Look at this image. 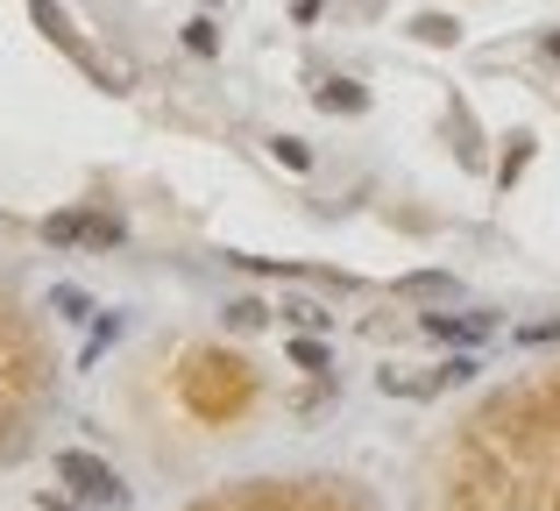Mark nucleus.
Masks as SVG:
<instances>
[{"label":"nucleus","mask_w":560,"mask_h":511,"mask_svg":"<svg viewBox=\"0 0 560 511\" xmlns=\"http://www.w3.org/2000/svg\"><path fill=\"white\" fill-rule=\"evenodd\" d=\"M57 476L93 504H121V476H114L107 462H93V455H57Z\"/></svg>","instance_id":"obj_1"},{"label":"nucleus","mask_w":560,"mask_h":511,"mask_svg":"<svg viewBox=\"0 0 560 511\" xmlns=\"http://www.w3.org/2000/svg\"><path fill=\"white\" fill-rule=\"evenodd\" d=\"M57 242H114V221H79V213H65V221H50Z\"/></svg>","instance_id":"obj_2"},{"label":"nucleus","mask_w":560,"mask_h":511,"mask_svg":"<svg viewBox=\"0 0 560 511\" xmlns=\"http://www.w3.org/2000/svg\"><path fill=\"white\" fill-rule=\"evenodd\" d=\"M185 43H191V50H220V36H213V22H185Z\"/></svg>","instance_id":"obj_3"}]
</instances>
